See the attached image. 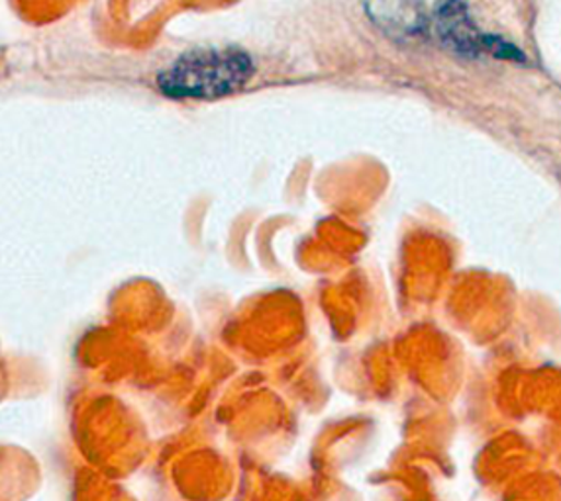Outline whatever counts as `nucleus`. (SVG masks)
Returning a JSON list of instances; mask_svg holds the SVG:
<instances>
[{"label":"nucleus","mask_w":561,"mask_h":501,"mask_svg":"<svg viewBox=\"0 0 561 501\" xmlns=\"http://www.w3.org/2000/svg\"><path fill=\"white\" fill-rule=\"evenodd\" d=\"M483 54H491V56L499 57V59H508V61H516V63L526 61V56L518 47L508 44L503 37L491 36V34L483 36Z\"/></svg>","instance_id":"4"},{"label":"nucleus","mask_w":561,"mask_h":501,"mask_svg":"<svg viewBox=\"0 0 561 501\" xmlns=\"http://www.w3.org/2000/svg\"><path fill=\"white\" fill-rule=\"evenodd\" d=\"M426 36L436 37L440 46L458 56L479 57L483 54L485 34L479 32L468 7L459 2H444L431 7Z\"/></svg>","instance_id":"2"},{"label":"nucleus","mask_w":561,"mask_h":501,"mask_svg":"<svg viewBox=\"0 0 561 501\" xmlns=\"http://www.w3.org/2000/svg\"><path fill=\"white\" fill-rule=\"evenodd\" d=\"M369 19L389 36L411 39L426 36L428 7L414 2H371L365 4Z\"/></svg>","instance_id":"3"},{"label":"nucleus","mask_w":561,"mask_h":501,"mask_svg":"<svg viewBox=\"0 0 561 501\" xmlns=\"http://www.w3.org/2000/svg\"><path fill=\"white\" fill-rule=\"evenodd\" d=\"M255 61L242 47H197L158 74V89L178 101H215L242 91Z\"/></svg>","instance_id":"1"}]
</instances>
